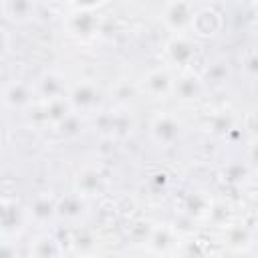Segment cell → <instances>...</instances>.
Instances as JSON below:
<instances>
[{"label": "cell", "instance_id": "cell-1", "mask_svg": "<svg viewBox=\"0 0 258 258\" xmlns=\"http://www.w3.org/2000/svg\"><path fill=\"white\" fill-rule=\"evenodd\" d=\"M181 135V121L171 111H159L149 121V137L159 147H171Z\"/></svg>", "mask_w": 258, "mask_h": 258}, {"label": "cell", "instance_id": "cell-25", "mask_svg": "<svg viewBox=\"0 0 258 258\" xmlns=\"http://www.w3.org/2000/svg\"><path fill=\"white\" fill-rule=\"evenodd\" d=\"M81 258H95V256H81Z\"/></svg>", "mask_w": 258, "mask_h": 258}, {"label": "cell", "instance_id": "cell-24", "mask_svg": "<svg viewBox=\"0 0 258 258\" xmlns=\"http://www.w3.org/2000/svg\"><path fill=\"white\" fill-rule=\"evenodd\" d=\"M0 258H16V248L12 246L10 240H4L2 244V252H0Z\"/></svg>", "mask_w": 258, "mask_h": 258}, {"label": "cell", "instance_id": "cell-13", "mask_svg": "<svg viewBox=\"0 0 258 258\" xmlns=\"http://www.w3.org/2000/svg\"><path fill=\"white\" fill-rule=\"evenodd\" d=\"M54 216H56V200L48 194L34 196V200L28 206V218L38 224H44V222L52 220Z\"/></svg>", "mask_w": 258, "mask_h": 258}, {"label": "cell", "instance_id": "cell-11", "mask_svg": "<svg viewBox=\"0 0 258 258\" xmlns=\"http://www.w3.org/2000/svg\"><path fill=\"white\" fill-rule=\"evenodd\" d=\"M77 194H81L83 198H91V196H97L103 191L105 187V175L93 167V165H87L83 167L79 173H77Z\"/></svg>", "mask_w": 258, "mask_h": 258}, {"label": "cell", "instance_id": "cell-21", "mask_svg": "<svg viewBox=\"0 0 258 258\" xmlns=\"http://www.w3.org/2000/svg\"><path fill=\"white\" fill-rule=\"evenodd\" d=\"M212 131L214 133H218V135H224V133H228L230 129H232V117L230 115H216L214 119H212Z\"/></svg>", "mask_w": 258, "mask_h": 258}, {"label": "cell", "instance_id": "cell-16", "mask_svg": "<svg viewBox=\"0 0 258 258\" xmlns=\"http://www.w3.org/2000/svg\"><path fill=\"white\" fill-rule=\"evenodd\" d=\"M2 14L12 22H24L34 14V4L26 0H6L2 2Z\"/></svg>", "mask_w": 258, "mask_h": 258}, {"label": "cell", "instance_id": "cell-10", "mask_svg": "<svg viewBox=\"0 0 258 258\" xmlns=\"http://www.w3.org/2000/svg\"><path fill=\"white\" fill-rule=\"evenodd\" d=\"M28 256L30 258H62V244L54 234H48V232L36 234L30 240Z\"/></svg>", "mask_w": 258, "mask_h": 258}, {"label": "cell", "instance_id": "cell-12", "mask_svg": "<svg viewBox=\"0 0 258 258\" xmlns=\"http://www.w3.org/2000/svg\"><path fill=\"white\" fill-rule=\"evenodd\" d=\"M38 95L44 99V101H50V99H58V97H67L69 95V89H67V83L62 79V75L54 73V71H48L40 77L38 81Z\"/></svg>", "mask_w": 258, "mask_h": 258}, {"label": "cell", "instance_id": "cell-15", "mask_svg": "<svg viewBox=\"0 0 258 258\" xmlns=\"http://www.w3.org/2000/svg\"><path fill=\"white\" fill-rule=\"evenodd\" d=\"M26 218H28V210H22L16 202L4 200V202H2V234H4V240L10 238V232H12V220H14L16 226L22 230Z\"/></svg>", "mask_w": 258, "mask_h": 258}, {"label": "cell", "instance_id": "cell-23", "mask_svg": "<svg viewBox=\"0 0 258 258\" xmlns=\"http://www.w3.org/2000/svg\"><path fill=\"white\" fill-rule=\"evenodd\" d=\"M248 161L258 167V139H254V141L248 145Z\"/></svg>", "mask_w": 258, "mask_h": 258}, {"label": "cell", "instance_id": "cell-7", "mask_svg": "<svg viewBox=\"0 0 258 258\" xmlns=\"http://www.w3.org/2000/svg\"><path fill=\"white\" fill-rule=\"evenodd\" d=\"M73 8L77 12L71 14V18H69V30L81 38L93 36L99 28V18L93 14L97 4H73Z\"/></svg>", "mask_w": 258, "mask_h": 258}, {"label": "cell", "instance_id": "cell-18", "mask_svg": "<svg viewBox=\"0 0 258 258\" xmlns=\"http://www.w3.org/2000/svg\"><path fill=\"white\" fill-rule=\"evenodd\" d=\"M60 133L62 135H67V137H75V135H79L81 131H83V121H81V115L79 113H73V115H69L60 125Z\"/></svg>", "mask_w": 258, "mask_h": 258}, {"label": "cell", "instance_id": "cell-20", "mask_svg": "<svg viewBox=\"0 0 258 258\" xmlns=\"http://www.w3.org/2000/svg\"><path fill=\"white\" fill-rule=\"evenodd\" d=\"M242 71L248 79L258 81V50H248L242 56Z\"/></svg>", "mask_w": 258, "mask_h": 258}, {"label": "cell", "instance_id": "cell-6", "mask_svg": "<svg viewBox=\"0 0 258 258\" xmlns=\"http://www.w3.org/2000/svg\"><path fill=\"white\" fill-rule=\"evenodd\" d=\"M163 52L167 60L179 69H187L196 60V46L185 34H173L167 38Z\"/></svg>", "mask_w": 258, "mask_h": 258}, {"label": "cell", "instance_id": "cell-5", "mask_svg": "<svg viewBox=\"0 0 258 258\" xmlns=\"http://www.w3.org/2000/svg\"><path fill=\"white\" fill-rule=\"evenodd\" d=\"M69 101L73 105L75 113H93L99 109L101 105V91L97 89V85L89 83V81H81L77 85H73L69 89Z\"/></svg>", "mask_w": 258, "mask_h": 258}, {"label": "cell", "instance_id": "cell-9", "mask_svg": "<svg viewBox=\"0 0 258 258\" xmlns=\"http://www.w3.org/2000/svg\"><path fill=\"white\" fill-rule=\"evenodd\" d=\"M85 216H87V198H83L81 194L75 191L56 200V218H60L62 222L77 226L81 220H85Z\"/></svg>", "mask_w": 258, "mask_h": 258}, {"label": "cell", "instance_id": "cell-3", "mask_svg": "<svg viewBox=\"0 0 258 258\" xmlns=\"http://www.w3.org/2000/svg\"><path fill=\"white\" fill-rule=\"evenodd\" d=\"M34 101V87L20 81V79H12L4 85L2 89V105L4 109L10 111H26L32 107Z\"/></svg>", "mask_w": 258, "mask_h": 258}, {"label": "cell", "instance_id": "cell-19", "mask_svg": "<svg viewBox=\"0 0 258 258\" xmlns=\"http://www.w3.org/2000/svg\"><path fill=\"white\" fill-rule=\"evenodd\" d=\"M226 238H228V244L232 248H246L250 244V234L244 228H238V226L230 228L228 234H226Z\"/></svg>", "mask_w": 258, "mask_h": 258}, {"label": "cell", "instance_id": "cell-8", "mask_svg": "<svg viewBox=\"0 0 258 258\" xmlns=\"http://www.w3.org/2000/svg\"><path fill=\"white\" fill-rule=\"evenodd\" d=\"M222 24H224V18L214 6H202V8H196L191 30L198 36L210 38V36H216L222 30Z\"/></svg>", "mask_w": 258, "mask_h": 258}, {"label": "cell", "instance_id": "cell-4", "mask_svg": "<svg viewBox=\"0 0 258 258\" xmlns=\"http://www.w3.org/2000/svg\"><path fill=\"white\" fill-rule=\"evenodd\" d=\"M173 85L175 79L167 67H155L141 79V87L151 99H167L169 95H173Z\"/></svg>", "mask_w": 258, "mask_h": 258}, {"label": "cell", "instance_id": "cell-17", "mask_svg": "<svg viewBox=\"0 0 258 258\" xmlns=\"http://www.w3.org/2000/svg\"><path fill=\"white\" fill-rule=\"evenodd\" d=\"M228 79H230V64L224 58H218V60L210 62L204 71V81L214 85V87H220V85L228 83Z\"/></svg>", "mask_w": 258, "mask_h": 258}, {"label": "cell", "instance_id": "cell-22", "mask_svg": "<svg viewBox=\"0 0 258 258\" xmlns=\"http://www.w3.org/2000/svg\"><path fill=\"white\" fill-rule=\"evenodd\" d=\"M242 175H244V167H242L240 163L228 165V179H230V181H236V179H240Z\"/></svg>", "mask_w": 258, "mask_h": 258}, {"label": "cell", "instance_id": "cell-2", "mask_svg": "<svg viewBox=\"0 0 258 258\" xmlns=\"http://www.w3.org/2000/svg\"><path fill=\"white\" fill-rule=\"evenodd\" d=\"M196 6L191 2H167L161 6L159 16L163 26L173 34H185V30H191Z\"/></svg>", "mask_w": 258, "mask_h": 258}, {"label": "cell", "instance_id": "cell-14", "mask_svg": "<svg viewBox=\"0 0 258 258\" xmlns=\"http://www.w3.org/2000/svg\"><path fill=\"white\" fill-rule=\"evenodd\" d=\"M204 91V81L191 73H183L181 77L175 79V85H173V95L179 97L181 101H191V99H198L200 93Z\"/></svg>", "mask_w": 258, "mask_h": 258}]
</instances>
